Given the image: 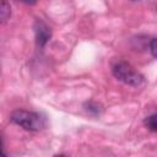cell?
Segmentation results:
<instances>
[{
  "label": "cell",
  "mask_w": 157,
  "mask_h": 157,
  "mask_svg": "<svg viewBox=\"0 0 157 157\" xmlns=\"http://www.w3.org/2000/svg\"><path fill=\"white\" fill-rule=\"evenodd\" d=\"M10 120L29 131H39L44 128V120L43 118L36 113V112H28L23 109H17L11 113Z\"/></svg>",
  "instance_id": "obj_1"
},
{
  "label": "cell",
  "mask_w": 157,
  "mask_h": 157,
  "mask_svg": "<svg viewBox=\"0 0 157 157\" xmlns=\"http://www.w3.org/2000/svg\"><path fill=\"white\" fill-rule=\"evenodd\" d=\"M113 75L121 82L130 86H140L144 82V76L137 72L129 63L119 61L113 66Z\"/></svg>",
  "instance_id": "obj_2"
},
{
  "label": "cell",
  "mask_w": 157,
  "mask_h": 157,
  "mask_svg": "<svg viewBox=\"0 0 157 157\" xmlns=\"http://www.w3.org/2000/svg\"><path fill=\"white\" fill-rule=\"evenodd\" d=\"M34 33H36V42L38 47H44L47 42L52 37V31L50 28L42 21H36L34 25Z\"/></svg>",
  "instance_id": "obj_3"
},
{
  "label": "cell",
  "mask_w": 157,
  "mask_h": 157,
  "mask_svg": "<svg viewBox=\"0 0 157 157\" xmlns=\"http://www.w3.org/2000/svg\"><path fill=\"white\" fill-rule=\"evenodd\" d=\"M11 16V7L10 4L6 0H1V5H0V18L1 22H6Z\"/></svg>",
  "instance_id": "obj_4"
},
{
  "label": "cell",
  "mask_w": 157,
  "mask_h": 157,
  "mask_svg": "<svg viewBox=\"0 0 157 157\" xmlns=\"http://www.w3.org/2000/svg\"><path fill=\"white\" fill-rule=\"evenodd\" d=\"M144 123H145V125H146L150 130L157 132V114H152V115L147 117Z\"/></svg>",
  "instance_id": "obj_5"
},
{
  "label": "cell",
  "mask_w": 157,
  "mask_h": 157,
  "mask_svg": "<svg viewBox=\"0 0 157 157\" xmlns=\"http://www.w3.org/2000/svg\"><path fill=\"white\" fill-rule=\"evenodd\" d=\"M150 50H151L152 55L155 58H157V38H155V39L151 40V43H150Z\"/></svg>",
  "instance_id": "obj_6"
},
{
  "label": "cell",
  "mask_w": 157,
  "mask_h": 157,
  "mask_svg": "<svg viewBox=\"0 0 157 157\" xmlns=\"http://www.w3.org/2000/svg\"><path fill=\"white\" fill-rule=\"evenodd\" d=\"M18 1H21L23 4H27V5H34L37 2V0H18Z\"/></svg>",
  "instance_id": "obj_7"
},
{
  "label": "cell",
  "mask_w": 157,
  "mask_h": 157,
  "mask_svg": "<svg viewBox=\"0 0 157 157\" xmlns=\"http://www.w3.org/2000/svg\"><path fill=\"white\" fill-rule=\"evenodd\" d=\"M132 1H136V0H132Z\"/></svg>",
  "instance_id": "obj_8"
}]
</instances>
